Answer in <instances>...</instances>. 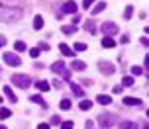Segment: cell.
Instances as JSON below:
<instances>
[{
    "label": "cell",
    "mask_w": 149,
    "mask_h": 129,
    "mask_svg": "<svg viewBox=\"0 0 149 129\" xmlns=\"http://www.w3.org/2000/svg\"><path fill=\"white\" fill-rule=\"evenodd\" d=\"M51 70L57 76H63V78H69V76H71V70L65 67V63H63V61H55L51 65Z\"/></svg>",
    "instance_id": "6da1fadb"
},
{
    "label": "cell",
    "mask_w": 149,
    "mask_h": 129,
    "mask_svg": "<svg viewBox=\"0 0 149 129\" xmlns=\"http://www.w3.org/2000/svg\"><path fill=\"white\" fill-rule=\"evenodd\" d=\"M12 84H16L18 88H28L31 84V78L28 75H14L12 76Z\"/></svg>",
    "instance_id": "7a4b0ae2"
},
{
    "label": "cell",
    "mask_w": 149,
    "mask_h": 129,
    "mask_svg": "<svg viewBox=\"0 0 149 129\" xmlns=\"http://www.w3.org/2000/svg\"><path fill=\"white\" fill-rule=\"evenodd\" d=\"M98 123H100L102 127H112V125L116 123V115L114 114H100L98 115Z\"/></svg>",
    "instance_id": "3957f363"
},
{
    "label": "cell",
    "mask_w": 149,
    "mask_h": 129,
    "mask_svg": "<svg viewBox=\"0 0 149 129\" xmlns=\"http://www.w3.org/2000/svg\"><path fill=\"white\" fill-rule=\"evenodd\" d=\"M102 31H104V37H110L114 33H118V26L114 22H104L102 23Z\"/></svg>",
    "instance_id": "277c9868"
},
{
    "label": "cell",
    "mask_w": 149,
    "mask_h": 129,
    "mask_svg": "<svg viewBox=\"0 0 149 129\" xmlns=\"http://www.w3.org/2000/svg\"><path fill=\"white\" fill-rule=\"evenodd\" d=\"M98 68H100V72H102V75H106V76H110V75H114V72H116V67H114L112 63H104V61L98 63Z\"/></svg>",
    "instance_id": "5b68a950"
},
{
    "label": "cell",
    "mask_w": 149,
    "mask_h": 129,
    "mask_svg": "<svg viewBox=\"0 0 149 129\" xmlns=\"http://www.w3.org/2000/svg\"><path fill=\"white\" fill-rule=\"evenodd\" d=\"M4 61H6L10 67H18V65L22 63V61H20V57L14 55V53H4Z\"/></svg>",
    "instance_id": "8992f818"
},
{
    "label": "cell",
    "mask_w": 149,
    "mask_h": 129,
    "mask_svg": "<svg viewBox=\"0 0 149 129\" xmlns=\"http://www.w3.org/2000/svg\"><path fill=\"white\" fill-rule=\"evenodd\" d=\"M77 10H79V6H77V2H73V0L65 2V6H63V12L65 14H77Z\"/></svg>",
    "instance_id": "52a82bcc"
},
{
    "label": "cell",
    "mask_w": 149,
    "mask_h": 129,
    "mask_svg": "<svg viewBox=\"0 0 149 129\" xmlns=\"http://www.w3.org/2000/svg\"><path fill=\"white\" fill-rule=\"evenodd\" d=\"M59 51L65 55V57H73V55H74V51L67 45V43H59Z\"/></svg>",
    "instance_id": "ba28073f"
},
{
    "label": "cell",
    "mask_w": 149,
    "mask_h": 129,
    "mask_svg": "<svg viewBox=\"0 0 149 129\" xmlns=\"http://www.w3.org/2000/svg\"><path fill=\"white\" fill-rule=\"evenodd\" d=\"M124 104H126V106H141V100L134 98V96H126V98H124Z\"/></svg>",
    "instance_id": "9c48e42d"
},
{
    "label": "cell",
    "mask_w": 149,
    "mask_h": 129,
    "mask_svg": "<svg viewBox=\"0 0 149 129\" xmlns=\"http://www.w3.org/2000/svg\"><path fill=\"white\" fill-rule=\"evenodd\" d=\"M96 102H98V104H102V106H108V104H112V98L108 96V94H98Z\"/></svg>",
    "instance_id": "30bf717a"
},
{
    "label": "cell",
    "mask_w": 149,
    "mask_h": 129,
    "mask_svg": "<svg viewBox=\"0 0 149 129\" xmlns=\"http://www.w3.org/2000/svg\"><path fill=\"white\" fill-rule=\"evenodd\" d=\"M71 68H74L77 72H82V70L86 68V65H84L82 61H73V63H71Z\"/></svg>",
    "instance_id": "8fae6325"
},
{
    "label": "cell",
    "mask_w": 149,
    "mask_h": 129,
    "mask_svg": "<svg viewBox=\"0 0 149 129\" xmlns=\"http://www.w3.org/2000/svg\"><path fill=\"white\" fill-rule=\"evenodd\" d=\"M77 31H79L77 23H71V26H63V33H67V35H71V33H77Z\"/></svg>",
    "instance_id": "7c38bea8"
},
{
    "label": "cell",
    "mask_w": 149,
    "mask_h": 129,
    "mask_svg": "<svg viewBox=\"0 0 149 129\" xmlns=\"http://www.w3.org/2000/svg\"><path fill=\"white\" fill-rule=\"evenodd\" d=\"M4 94L8 96V100H10L12 104H14V102H18V98H16V94L12 92V88H10V86H4Z\"/></svg>",
    "instance_id": "4fadbf2b"
},
{
    "label": "cell",
    "mask_w": 149,
    "mask_h": 129,
    "mask_svg": "<svg viewBox=\"0 0 149 129\" xmlns=\"http://www.w3.org/2000/svg\"><path fill=\"white\" fill-rule=\"evenodd\" d=\"M36 86H37V90L39 92H49V82H45V80H39V82H36Z\"/></svg>",
    "instance_id": "5bb4252c"
},
{
    "label": "cell",
    "mask_w": 149,
    "mask_h": 129,
    "mask_svg": "<svg viewBox=\"0 0 149 129\" xmlns=\"http://www.w3.org/2000/svg\"><path fill=\"white\" fill-rule=\"evenodd\" d=\"M120 129H139V127H137V123H134V121H122L120 123Z\"/></svg>",
    "instance_id": "9a60e30c"
},
{
    "label": "cell",
    "mask_w": 149,
    "mask_h": 129,
    "mask_svg": "<svg viewBox=\"0 0 149 129\" xmlns=\"http://www.w3.org/2000/svg\"><path fill=\"white\" fill-rule=\"evenodd\" d=\"M71 90H73L74 96H82V88H81L77 82H71Z\"/></svg>",
    "instance_id": "2e32d148"
},
{
    "label": "cell",
    "mask_w": 149,
    "mask_h": 129,
    "mask_svg": "<svg viewBox=\"0 0 149 129\" xmlns=\"http://www.w3.org/2000/svg\"><path fill=\"white\" fill-rule=\"evenodd\" d=\"M114 45H116V41L112 37H102V47H108V49H110V47H114Z\"/></svg>",
    "instance_id": "e0dca14e"
},
{
    "label": "cell",
    "mask_w": 149,
    "mask_h": 129,
    "mask_svg": "<svg viewBox=\"0 0 149 129\" xmlns=\"http://www.w3.org/2000/svg\"><path fill=\"white\" fill-rule=\"evenodd\" d=\"M33 28H36V30H41V28H43V18H41V16H36V20H33Z\"/></svg>",
    "instance_id": "ac0fdd59"
},
{
    "label": "cell",
    "mask_w": 149,
    "mask_h": 129,
    "mask_svg": "<svg viewBox=\"0 0 149 129\" xmlns=\"http://www.w3.org/2000/svg\"><path fill=\"white\" fill-rule=\"evenodd\" d=\"M122 86H126V88H132V86H134V78H132V76H126V78H122Z\"/></svg>",
    "instance_id": "d6986e66"
},
{
    "label": "cell",
    "mask_w": 149,
    "mask_h": 129,
    "mask_svg": "<svg viewBox=\"0 0 149 129\" xmlns=\"http://www.w3.org/2000/svg\"><path fill=\"white\" fill-rule=\"evenodd\" d=\"M104 8H106V2H98L96 6L92 8V14H100V12H102Z\"/></svg>",
    "instance_id": "ffe728a7"
},
{
    "label": "cell",
    "mask_w": 149,
    "mask_h": 129,
    "mask_svg": "<svg viewBox=\"0 0 149 129\" xmlns=\"http://www.w3.org/2000/svg\"><path fill=\"white\" fill-rule=\"evenodd\" d=\"M10 115H12V112H10L8 108H2V110H0V119H8Z\"/></svg>",
    "instance_id": "44dd1931"
},
{
    "label": "cell",
    "mask_w": 149,
    "mask_h": 129,
    "mask_svg": "<svg viewBox=\"0 0 149 129\" xmlns=\"http://www.w3.org/2000/svg\"><path fill=\"white\" fill-rule=\"evenodd\" d=\"M79 108H81V110H90V108H92V102H90V100H82L81 104H79Z\"/></svg>",
    "instance_id": "7402d4cb"
},
{
    "label": "cell",
    "mask_w": 149,
    "mask_h": 129,
    "mask_svg": "<svg viewBox=\"0 0 149 129\" xmlns=\"http://www.w3.org/2000/svg\"><path fill=\"white\" fill-rule=\"evenodd\" d=\"M31 102H36V104H39V106H43V108H47V104H45L43 102V98H41V96H31Z\"/></svg>",
    "instance_id": "603a6c76"
},
{
    "label": "cell",
    "mask_w": 149,
    "mask_h": 129,
    "mask_svg": "<svg viewBox=\"0 0 149 129\" xmlns=\"http://www.w3.org/2000/svg\"><path fill=\"white\" fill-rule=\"evenodd\" d=\"M84 30L90 31V33H94V31H96V26H94V22H86V23H84Z\"/></svg>",
    "instance_id": "cb8c5ba5"
},
{
    "label": "cell",
    "mask_w": 149,
    "mask_h": 129,
    "mask_svg": "<svg viewBox=\"0 0 149 129\" xmlns=\"http://www.w3.org/2000/svg\"><path fill=\"white\" fill-rule=\"evenodd\" d=\"M132 14H134V6H126V10H124V18H126V20H130V18H132Z\"/></svg>",
    "instance_id": "d4e9b609"
},
{
    "label": "cell",
    "mask_w": 149,
    "mask_h": 129,
    "mask_svg": "<svg viewBox=\"0 0 149 129\" xmlns=\"http://www.w3.org/2000/svg\"><path fill=\"white\" fill-rule=\"evenodd\" d=\"M14 49H16V51H26V43H24V41H16Z\"/></svg>",
    "instance_id": "484cf974"
},
{
    "label": "cell",
    "mask_w": 149,
    "mask_h": 129,
    "mask_svg": "<svg viewBox=\"0 0 149 129\" xmlns=\"http://www.w3.org/2000/svg\"><path fill=\"white\" fill-rule=\"evenodd\" d=\"M59 108H61V110H69V108H71V100H61Z\"/></svg>",
    "instance_id": "4316f807"
},
{
    "label": "cell",
    "mask_w": 149,
    "mask_h": 129,
    "mask_svg": "<svg viewBox=\"0 0 149 129\" xmlns=\"http://www.w3.org/2000/svg\"><path fill=\"white\" fill-rule=\"evenodd\" d=\"M132 75H135V76L143 75V68L141 67H132Z\"/></svg>",
    "instance_id": "83f0119b"
},
{
    "label": "cell",
    "mask_w": 149,
    "mask_h": 129,
    "mask_svg": "<svg viewBox=\"0 0 149 129\" xmlns=\"http://www.w3.org/2000/svg\"><path fill=\"white\" fill-rule=\"evenodd\" d=\"M39 53H41V51H39L37 47H33V49H30V57H33V59H37V57H39Z\"/></svg>",
    "instance_id": "f1b7e54d"
},
{
    "label": "cell",
    "mask_w": 149,
    "mask_h": 129,
    "mask_svg": "<svg viewBox=\"0 0 149 129\" xmlns=\"http://www.w3.org/2000/svg\"><path fill=\"white\" fill-rule=\"evenodd\" d=\"M73 127H74L73 121H63L61 123V129H73Z\"/></svg>",
    "instance_id": "f546056e"
},
{
    "label": "cell",
    "mask_w": 149,
    "mask_h": 129,
    "mask_svg": "<svg viewBox=\"0 0 149 129\" xmlns=\"http://www.w3.org/2000/svg\"><path fill=\"white\" fill-rule=\"evenodd\" d=\"M84 49H86L84 43H74V51H84Z\"/></svg>",
    "instance_id": "4dcf8cb0"
},
{
    "label": "cell",
    "mask_w": 149,
    "mask_h": 129,
    "mask_svg": "<svg viewBox=\"0 0 149 129\" xmlns=\"http://www.w3.org/2000/svg\"><path fill=\"white\" fill-rule=\"evenodd\" d=\"M94 2H96V0H84V2H82V8H90Z\"/></svg>",
    "instance_id": "1f68e13d"
},
{
    "label": "cell",
    "mask_w": 149,
    "mask_h": 129,
    "mask_svg": "<svg viewBox=\"0 0 149 129\" xmlns=\"http://www.w3.org/2000/svg\"><path fill=\"white\" fill-rule=\"evenodd\" d=\"M37 49H39V51H49V45H47V43H43V41H41V43H39V47H37Z\"/></svg>",
    "instance_id": "d6a6232c"
},
{
    "label": "cell",
    "mask_w": 149,
    "mask_h": 129,
    "mask_svg": "<svg viewBox=\"0 0 149 129\" xmlns=\"http://www.w3.org/2000/svg\"><path fill=\"white\" fill-rule=\"evenodd\" d=\"M53 86H55V88H59V90H61V88H63V84H61V80H59V78H57V80L53 82Z\"/></svg>",
    "instance_id": "836d02e7"
},
{
    "label": "cell",
    "mask_w": 149,
    "mask_h": 129,
    "mask_svg": "<svg viewBox=\"0 0 149 129\" xmlns=\"http://www.w3.org/2000/svg\"><path fill=\"white\" fill-rule=\"evenodd\" d=\"M37 129H49V123H39Z\"/></svg>",
    "instance_id": "e575fe53"
},
{
    "label": "cell",
    "mask_w": 149,
    "mask_h": 129,
    "mask_svg": "<svg viewBox=\"0 0 149 129\" xmlns=\"http://www.w3.org/2000/svg\"><path fill=\"white\" fill-rule=\"evenodd\" d=\"M122 88H124V86H114V94H120V92H122Z\"/></svg>",
    "instance_id": "d590c367"
},
{
    "label": "cell",
    "mask_w": 149,
    "mask_h": 129,
    "mask_svg": "<svg viewBox=\"0 0 149 129\" xmlns=\"http://www.w3.org/2000/svg\"><path fill=\"white\" fill-rule=\"evenodd\" d=\"M6 45V37H0V47H4Z\"/></svg>",
    "instance_id": "8d00e7d4"
},
{
    "label": "cell",
    "mask_w": 149,
    "mask_h": 129,
    "mask_svg": "<svg viewBox=\"0 0 149 129\" xmlns=\"http://www.w3.org/2000/svg\"><path fill=\"white\" fill-rule=\"evenodd\" d=\"M2 102H4V100H2V96H0V104H2Z\"/></svg>",
    "instance_id": "74e56055"
},
{
    "label": "cell",
    "mask_w": 149,
    "mask_h": 129,
    "mask_svg": "<svg viewBox=\"0 0 149 129\" xmlns=\"http://www.w3.org/2000/svg\"><path fill=\"white\" fill-rule=\"evenodd\" d=\"M0 129H6V127H4V125H0Z\"/></svg>",
    "instance_id": "f35d334b"
},
{
    "label": "cell",
    "mask_w": 149,
    "mask_h": 129,
    "mask_svg": "<svg viewBox=\"0 0 149 129\" xmlns=\"http://www.w3.org/2000/svg\"><path fill=\"white\" fill-rule=\"evenodd\" d=\"M143 129H147V125H145V127H143Z\"/></svg>",
    "instance_id": "ab89813d"
},
{
    "label": "cell",
    "mask_w": 149,
    "mask_h": 129,
    "mask_svg": "<svg viewBox=\"0 0 149 129\" xmlns=\"http://www.w3.org/2000/svg\"><path fill=\"white\" fill-rule=\"evenodd\" d=\"M0 6H2V4H0Z\"/></svg>",
    "instance_id": "60d3db41"
}]
</instances>
